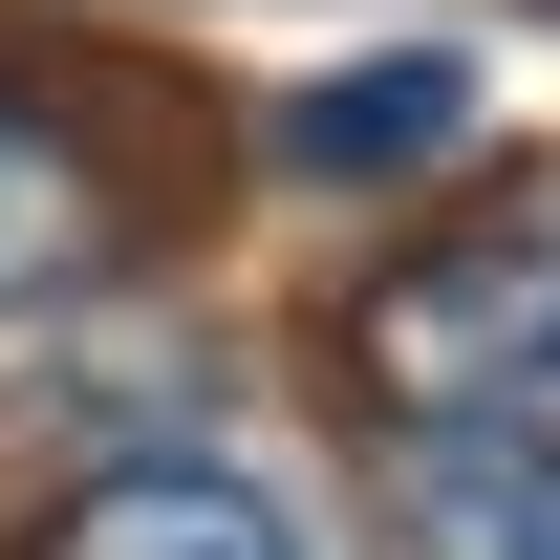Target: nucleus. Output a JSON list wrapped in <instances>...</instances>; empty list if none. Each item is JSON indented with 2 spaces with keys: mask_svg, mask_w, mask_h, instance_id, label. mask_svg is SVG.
<instances>
[{
  "mask_svg": "<svg viewBox=\"0 0 560 560\" xmlns=\"http://www.w3.org/2000/svg\"><path fill=\"white\" fill-rule=\"evenodd\" d=\"M130 259V173L44 108V86H0V302H66V280Z\"/></svg>",
  "mask_w": 560,
  "mask_h": 560,
  "instance_id": "7ed1b4c3",
  "label": "nucleus"
},
{
  "mask_svg": "<svg viewBox=\"0 0 560 560\" xmlns=\"http://www.w3.org/2000/svg\"><path fill=\"white\" fill-rule=\"evenodd\" d=\"M517 560H560V431H539V475H517Z\"/></svg>",
  "mask_w": 560,
  "mask_h": 560,
  "instance_id": "39448f33",
  "label": "nucleus"
},
{
  "mask_svg": "<svg viewBox=\"0 0 560 560\" xmlns=\"http://www.w3.org/2000/svg\"><path fill=\"white\" fill-rule=\"evenodd\" d=\"M475 130V66L453 44H410V66H346L280 108V173H324V195H388V173H431V151Z\"/></svg>",
  "mask_w": 560,
  "mask_h": 560,
  "instance_id": "20e7f679",
  "label": "nucleus"
},
{
  "mask_svg": "<svg viewBox=\"0 0 560 560\" xmlns=\"http://www.w3.org/2000/svg\"><path fill=\"white\" fill-rule=\"evenodd\" d=\"M346 388L431 453H539L560 431V215H475L346 302Z\"/></svg>",
  "mask_w": 560,
  "mask_h": 560,
  "instance_id": "f257e3e1",
  "label": "nucleus"
},
{
  "mask_svg": "<svg viewBox=\"0 0 560 560\" xmlns=\"http://www.w3.org/2000/svg\"><path fill=\"white\" fill-rule=\"evenodd\" d=\"M22 560H302V517H280L259 475H215V453H130V475H86Z\"/></svg>",
  "mask_w": 560,
  "mask_h": 560,
  "instance_id": "f03ea898",
  "label": "nucleus"
}]
</instances>
